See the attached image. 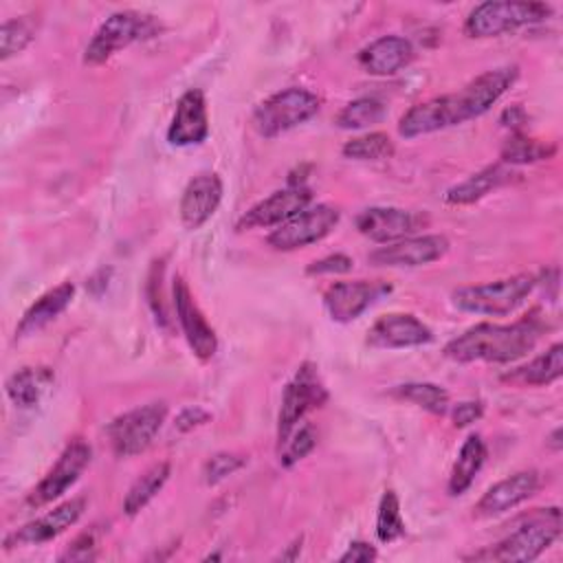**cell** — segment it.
<instances>
[{
    "label": "cell",
    "instance_id": "17",
    "mask_svg": "<svg viewBox=\"0 0 563 563\" xmlns=\"http://www.w3.org/2000/svg\"><path fill=\"white\" fill-rule=\"evenodd\" d=\"M84 508H86V499L84 497H73V499L55 506L46 515L33 519V521L24 523L22 528L13 530L11 534H7L2 545H4V550H13L18 545L46 543V541L59 537L70 526H75L77 519L84 515Z\"/></svg>",
    "mask_w": 563,
    "mask_h": 563
},
{
    "label": "cell",
    "instance_id": "2",
    "mask_svg": "<svg viewBox=\"0 0 563 563\" xmlns=\"http://www.w3.org/2000/svg\"><path fill=\"white\" fill-rule=\"evenodd\" d=\"M545 330L539 310H530L515 323H477L444 345V356L457 363H512L526 356Z\"/></svg>",
    "mask_w": 563,
    "mask_h": 563
},
{
    "label": "cell",
    "instance_id": "3",
    "mask_svg": "<svg viewBox=\"0 0 563 563\" xmlns=\"http://www.w3.org/2000/svg\"><path fill=\"white\" fill-rule=\"evenodd\" d=\"M561 537V510L556 506L534 508L523 515L515 530L486 552L473 554V559L486 561H534Z\"/></svg>",
    "mask_w": 563,
    "mask_h": 563
},
{
    "label": "cell",
    "instance_id": "36",
    "mask_svg": "<svg viewBox=\"0 0 563 563\" xmlns=\"http://www.w3.org/2000/svg\"><path fill=\"white\" fill-rule=\"evenodd\" d=\"M246 464V457L244 455H238V453H216L211 455L207 462H205V468H202V479L205 484H218L222 482L224 477L233 475L238 468H242Z\"/></svg>",
    "mask_w": 563,
    "mask_h": 563
},
{
    "label": "cell",
    "instance_id": "32",
    "mask_svg": "<svg viewBox=\"0 0 563 563\" xmlns=\"http://www.w3.org/2000/svg\"><path fill=\"white\" fill-rule=\"evenodd\" d=\"M343 156L354 161H383L394 154V143L385 132H369L343 143Z\"/></svg>",
    "mask_w": 563,
    "mask_h": 563
},
{
    "label": "cell",
    "instance_id": "38",
    "mask_svg": "<svg viewBox=\"0 0 563 563\" xmlns=\"http://www.w3.org/2000/svg\"><path fill=\"white\" fill-rule=\"evenodd\" d=\"M97 559V541L92 532H84L79 534L68 550L59 556V561H92Z\"/></svg>",
    "mask_w": 563,
    "mask_h": 563
},
{
    "label": "cell",
    "instance_id": "21",
    "mask_svg": "<svg viewBox=\"0 0 563 563\" xmlns=\"http://www.w3.org/2000/svg\"><path fill=\"white\" fill-rule=\"evenodd\" d=\"M541 484V477L537 471H519L497 484H493L475 504L473 512L479 519H488L495 515H501L515 506H519L521 501H526L528 497H532L537 493Z\"/></svg>",
    "mask_w": 563,
    "mask_h": 563
},
{
    "label": "cell",
    "instance_id": "31",
    "mask_svg": "<svg viewBox=\"0 0 563 563\" xmlns=\"http://www.w3.org/2000/svg\"><path fill=\"white\" fill-rule=\"evenodd\" d=\"M396 398L409 400L435 416H442L449 409V391L435 383H405L391 389Z\"/></svg>",
    "mask_w": 563,
    "mask_h": 563
},
{
    "label": "cell",
    "instance_id": "40",
    "mask_svg": "<svg viewBox=\"0 0 563 563\" xmlns=\"http://www.w3.org/2000/svg\"><path fill=\"white\" fill-rule=\"evenodd\" d=\"M209 418H211V413L205 411V409H200V407H185V409L176 416L174 427H176L178 431H191V429L205 424Z\"/></svg>",
    "mask_w": 563,
    "mask_h": 563
},
{
    "label": "cell",
    "instance_id": "15",
    "mask_svg": "<svg viewBox=\"0 0 563 563\" xmlns=\"http://www.w3.org/2000/svg\"><path fill=\"white\" fill-rule=\"evenodd\" d=\"M312 202V191L306 185H288L271 194L268 198L253 205L235 224L238 231L260 229V227H279L290 220Z\"/></svg>",
    "mask_w": 563,
    "mask_h": 563
},
{
    "label": "cell",
    "instance_id": "9",
    "mask_svg": "<svg viewBox=\"0 0 563 563\" xmlns=\"http://www.w3.org/2000/svg\"><path fill=\"white\" fill-rule=\"evenodd\" d=\"M165 418H167L165 402H147L117 416L106 429L114 455L132 457L143 453L154 442Z\"/></svg>",
    "mask_w": 563,
    "mask_h": 563
},
{
    "label": "cell",
    "instance_id": "7",
    "mask_svg": "<svg viewBox=\"0 0 563 563\" xmlns=\"http://www.w3.org/2000/svg\"><path fill=\"white\" fill-rule=\"evenodd\" d=\"M550 15L552 7L545 2H482L468 13L464 33L468 37H495L521 26L543 22Z\"/></svg>",
    "mask_w": 563,
    "mask_h": 563
},
{
    "label": "cell",
    "instance_id": "10",
    "mask_svg": "<svg viewBox=\"0 0 563 563\" xmlns=\"http://www.w3.org/2000/svg\"><path fill=\"white\" fill-rule=\"evenodd\" d=\"M339 218H341V213L332 205L306 207L303 211H299L290 220H286L279 227H275L268 233L266 242L275 251L303 249L308 244H314V242L323 240L339 224Z\"/></svg>",
    "mask_w": 563,
    "mask_h": 563
},
{
    "label": "cell",
    "instance_id": "29",
    "mask_svg": "<svg viewBox=\"0 0 563 563\" xmlns=\"http://www.w3.org/2000/svg\"><path fill=\"white\" fill-rule=\"evenodd\" d=\"M556 152L552 143L530 139L521 132L512 134L504 147H501V163L504 165H526V163H537L543 158H550Z\"/></svg>",
    "mask_w": 563,
    "mask_h": 563
},
{
    "label": "cell",
    "instance_id": "27",
    "mask_svg": "<svg viewBox=\"0 0 563 563\" xmlns=\"http://www.w3.org/2000/svg\"><path fill=\"white\" fill-rule=\"evenodd\" d=\"M486 460V444L482 440V435L471 433L464 444L460 446L457 460L451 468V477H449V493L451 495H462L475 479V475L479 473L482 464Z\"/></svg>",
    "mask_w": 563,
    "mask_h": 563
},
{
    "label": "cell",
    "instance_id": "6",
    "mask_svg": "<svg viewBox=\"0 0 563 563\" xmlns=\"http://www.w3.org/2000/svg\"><path fill=\"white\" fill-rule=\"evenodd\" d=\"M319 112V99L306 88H284L264 99L253 112V128L264 139H275Z\"/></svg>",
    "mask_w": 563,
    "mask_h": 563
},
{
    "label": "cell",
    "instance_id": "5",
    "mask_svg": "<svg viewBox=\"0 0 563 563\" xmlns=\"http://www.w3.org/2000/svg\"><path fill=\"white\" fill-rule=\"evenodd\" d=\"M534 286H537V277L532 273H519L497 282L457 288L453 290L451 297H453V303L464 312L497 317V314H508L517 306H521Z\"/></svg>",
    "mask_w": 563,
    "mask_h": 563
},
{
    "label": "cell",
    "instance_id": "25",
    "mask_svg": "<svg viewBox=\"0 0 563 563\" xmlns=\"http://www.w3.org/2000/svg\"><path fill=\"white\" fill-rule=\"evenodd\" d=\"M53 380L55 376L48 367H22L7 378L4 391L15 407L31 409L40 405Z\"/></svg>",
    "mask_w": 563,
    "mask_h": 563
},
{
    "label": "cell",
    "instance_id": "4",
    "mask_svg": "<svg viewBox=\"0 0 563 563\" xmlns=\"http://www.w3.org/2000/svg\"><path fill=\"white\" fill-rule=\"evenodd\" d=\"M161 29L158 20L154 15L147 13H139V11H114L112 15H108L101 26L95 31L92 40L88 42L86 51H84V64L88 66H99L106 59H110L117 51L156 35Z\"/></svg>",
    "mask_w": 563,
    "mask_h": 563
},
{
    "label": "cell",
    "instance_id": "18",
    "mask_svg": "<svg viewBox=\"0 0 563 563\" xmlns=\"http://www.w3.org/2000/svg\"><path fill=\"white\" fill-rule=\"evenodd\" d=\"M433 339V332L427 323L409 312H389L383 314L374 325L367 330V345L380 350L394 347H413L424 345Z\"/></svg>",
    "mask_w": 563,
    "mask_h": 563
},
{
    "label": "cell",
    "instance_id": "42",
    "mask_svg": "<svg viewBox=\"0 0 563 563\" xmlns=\"http://www.w3.org/2000/svg\"><path fill=\"white\" fill-rule=\"evenodd\" d=\"M499 123H501L504 128H510V130L517 134V132H521V128L528 123V112H526L519 103L508 106V108L499 114Z\"/></svg>",
    "mask_w": 563,
    "mask_h": 563
},
{
    "label": "cell",
    "instance_id": "35",
    "mask_svg": "<svg viewBox=\"0 0 563 563\" xmlns=\"http://www.w3.org/2000/svg\"><path fill=\"white\" fill-rule=\"evenodd\" d=\"M317 444V433L312 424H301L299 429H295L288 440L279 446V462L282 466L290 468L292 464H297L299 460H303Z\"/></svg>",
    "mask_w": 563,
    "mask_h": 563
},
{
    "label": "cell",
    "instance_id": "41",
    "mask_svg": "<svg viewBox=\"0 0 563 563\" xmlns=\"http://www.w3.org/2000/svg\"><path fill=\"white\" fill-rule=\"evenodd\" d=\"M378 556V552H376V548L374 545H369V543H365V541H352L350 545H347V550L339 556V561L341 563H369V561H374Z\"/></svg>",
    "mask_w": 563,
    "mask_h": 563
},
{
    "label": "cell",
    "instance_id": "33",
    "mask_svg": "<svg viewBox=\"0 0 563 563\" xmlns=\"http://www.w3.org/2000/svg\"><path fill=\"white\" fill-rule=\"evenodd\" d=\"M405 534V521L400 515V501L394 490H385L376 512V537L380 543H391Z\"/></svg>",
    "mask_w": 563,
    "mask_h": 563
},
{
    "label": "cell",
    "instance_id": "43",
    "mask_svg": "<svg viewBox=\"0 0 563 563\" xmlns=\"http://www.w3.org/2000/svg\"><path fill=\"white\" fill-rule=\"evenodd\" d=\"M545 444L552 449V451H561V446H563V442H561V429L556 427L550 435H548V440H545Z\"/></svg>",
    "mask_w": 563,
    "mask_h": 563
},
{
    "label": "cell",
    "instance_id": "39",
    "mask_svg": "<svg viewBox=\"0 0 563 563\" xmlns=\"http://www.w3.org/2000/svg\"><path fill=\"white\" fill-rule=\"evenodd\" d=\"M484 413V405L479 400H464V402H457L455 409H453V424L455 427H468L473 424L475 420H479Z\"/></svg>",
    "mask_w": 563,
    "mask_h": 563
},
{
    "label": "cell",
    "instance_id": "1",
    "mask_svg": "<svg viewBox=\"0 0 563 563\" xmlns=\"http://www.w3.org/2000/svg\"><path fill=\"white\" fill-rule=\"evenodd\" d=\"M517 75V66L493 68L477 75L457 92L416 103L400 117L398 134L405 139H416L482 117L515 84Z\"/></svg>",
    "mask_w": 563,
    "mask_h": 563
},
{
    "label": "cell",
    "instance_id": "19",
    "mask_svg": "<svg viewBox=\"0 0 563 563\" xmlns=\"http://www.w3.org/2000/svg\"><path fill=\"white\" fill-rule=\"evenodd\" d=\"M209 134V117L207 101L202 90L189 88L176 103L172 123L167 128V141L176 147L198 145Z\"/></svg>",
    "mask_w": 563,
    "mask_h": 563
},
{
    "label": "cell",
    "instance_id": "16",
    "mask_svg": "<svg viewBox=\"0 0 563 563\" xmlns=\"http://www.w3.org/2000/svg\"><path fill=\"white\" fill-rule=\"evenodd\" d=\"M172 301H174L178 323L183 328V334H185L191 352L200 361H209L218 350V336H216L213 328L207 323L198 303L194 301L191 290H189V286L185 284L183 277H174Z\"/></svg>",
    "mask_w": 563,
    "mask_h": 563
},
{
    "label": "cell",
    "instance_id": "26",
    "mask_svg": "<svg viewBox=\"0 0 563 563\" xmlns=\"http://www.w3.org/2000/svg\"><path fill=\"white\" fill-rule=\"evenodd\" d=\"M563 372V343H552L543 354L534 356L523 367L506 374L504 378L519 385H550L554 383Z\"/></svg>",
    "mask_w": 563,
    "mask_h": 563
},
{
    "label": "cell",
    "instance_id": "28",
    "mask_svg": "<svg viewBox=\"0 0 563 563\" xmlns=\"http://www.w3.org/2000/svg\"><path fill=\"white\" fill-rule=\"evenodd\" d=\"M169 462H156L150 468H145L134 484L128 488L125 499H123V512L128 517L139 515L156 495L158 490L165 486L167 477H169Z\"/></svg>",
    "mask_w": 563,
    "mask_h": 563
},
{
    "label": "cell",
    "instance_id": "23",
    "mask_svg": "<svg viewBox=\"0 0 563 563\" xmlns=\"http://www.w3.org/2000/svg\"><path fill=\"white\" fill-rule=\"evenodd\" d=\"M515 176V172L504 165V163H495L488 165L484 169H479L477 174H471L466 180L453 185L451 189H446L444 194V202L453 205V207H462V205H473L479 198H484L486 194H490L493 189H499L501 185L510 183Z\"/></svg>",
    "mask_w": 563,
    "mask_h": 563
},
{
    "label": "cell",
    "instance_id": "20",
    "mask_svg": "<svg viewBox=\"0 0 563 563\" xmlns=\"http://www.w3.org/2000/svg\"><path fill=\"white\" fill-rule=\"evenodd\" d=\"M222 200V180L213 172L196 174L180 196V220L185 229H200L218 209Z\"/></svg>",
    "mask_w": 563,
    "mask_h": 563
},
{
    "label": "cell",
    "instance_id": "22",
    "mask_svg": "<svg viewBox=\"0 0 563 563\" xmlns=\"http://www.w3.org/2000/svg\"><path fill=\"white\" fill-rule=\"evenodd\" d=\"M413 59V46L400 35H383L369 42L358 53V64L365 73L387 77L405 68Z\"/></svg>",
    "mask_w": 563,
    "mask_h": 563
},
{
    "label": "cell",
    "instance_id": "13",
    "mask_svg": "<svg viewBox=\"0 0 563 563\" xmlns=\"http://www.w3.org/2000/svg\"><path fill=\"white\" fill-rule=\"evenodd\" d=\"M449 240L444 235H411L391 244H383L374 249L367 260L374 266H389V268H411L424 266L446 255Z\"/></svg>",
    "mask_w": 563,
    "mask_h": 563
},
{
    "label": "cell",
    "instance_id": "37",
    "mask_svg": "<svg viewBox=\"0 0 563 563\" xmlns=\"http://www.w3.org/2000/svg\"><path fill=\"white\" fill-rule=\"evenodd\" d=\"M352 266H354V262L350 255L332 253V255H325V257L308 264L306 273L308 275H343V273H350Z\"/></svg>",
    "mask_w": 563,
    "mask_h": 563
},
{
    "label": "cell",
    "instance_id": "14",
    "mask_svg": "<svg viewBox=\"0 0 563 563\" xmlns=\"http://www.w3.org/2000/svg\"><path fill=\"white\" fill-rule=\"evenodd\" d=\"M389 292L391 286L387 282H336L323 292V306L332 321L350 323L358 319L374 301Z\"/></svg>",
    "mask_w": 563,
    "mask_h": 563
},
{
    "label": "cell",
    "instance_id": "24",
    "mask_svg": "<svg viewBox=\"0 0 563 563\" xmlns=\"http://www.w3.org/2000/svg\"><path fill=\"white\" fill-rule=\"evenodd\" d=\"M73 295H75V286L70 282H64V284L51 288L48 292H44L22 314V319L15 328V336L22 339V336L40 332L44 325H48L53 319H57V314H62L68 308V303L73 301Z\"/></svg>",
    "mask_w": 563,
    "mask_h": 563
},
{
    "label": "cell",
    "instance_id": "12",
    "mask_svg": "<svg viewBox=\"0 0 563 563\" xmlns=\"http://www.w3.org/2000/svg\"><path fill=\"white\" fill-rule=\"evenodd\" d=\"M429 224V216L422 211H409L398 207H369L356 216V229L365 238L378 244H391L416 235Z\"/></svg>",
    "mask_w": 563,
    "mask_h": 563
},
{
    "label": "cell",
    "instance_id": "8",
    "mask_svg": "<svg viewBox=\"0 0 563 563\" xmlns=\"http://www.w3.org/2000/svg\"><path fill=\"white\" fill-rule=\"evenodd\" d=\"M325 400L328 389L319 378L317 365L310 361L301 363L282 394V407L277 416V444L282 446L288 440V435L297 429V424L303 420V416L325 405Z\"/></svg>",
    "mask_w": 563,
    "mask_h": 563
},
{
    "label": "cell",
    "instance_id": "30",
    "mask_svg": "<svg viewBox=\"0 0 563 563\" xmlns=\"http://www.w3.org/2000/svg\"><path fill=\"white\" fill-rule=\"evenodd\" d=\"M385 117V106L383 101L374 99V97H358L354 101H350L334 119V123L341 130H363L369 125L380 123Z\"/></svg>",
    "mask_w": 563,
    "mask_h": 563
},
{
    "label": "cell",
    "instance_id": "34",
    "mask_svg": "<svg viewBox=\"0 0 563 563\" xmlns=\"http://www.w3.org/2000/svg\"><path fill=\"white\" fill-rule=\"evenodd\" d=\"M33 35L35 31L26 18L4 20L0 29V59L7 62L9 57L22 53L31 44Z\"/></svg>",
    "mask_w": 563,
    "mask_h": 563
},
{
    "label": "cell",
    "instance_id": "11",
    "mask_svg": "<svg viewBox=\"0 0 563 563\" xmlns=\"http://www.w3.org/2000/svg\"><path fill=\"white\" fill-rule=\"evenodd\" d=\"M90 457H92V449L88 442H84L81 438L70 440L66 444V449L62 451V455L57 457V462L53 464V468L29 493L26 506L42 508V506L55 501L57 497H62L86 471V466L90 464Z\"/></svg>",
    "mask_w": 563,
    "mask_h": 563
}]
</instances>
